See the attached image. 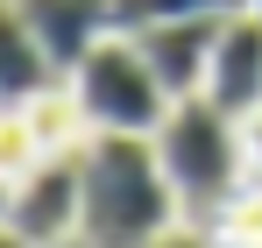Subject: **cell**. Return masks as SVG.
<instances>
[{
  "label": "cell",
  "instance_id": "6da1fadb",
  "mask_svg": "<svg viewBox=\"0 0 262 248\" xmlns=\"http://www.w3.org/2000/svg\"><path fill=\"white\" fill-rule=\"evenodd\" d=\"M170 227H184V206H177L163 156H156V135H92L78 241L85 248H156Z\"/></svg>",
  "mask_w": 262,
  "mask_h": 248
},
{
  "label": "cell",
  "instance_id": "7a4b0ae2",
  "mask_svg": "<svg viewBox=\"0 0 262 248\" xmlns=\"http://www.w3.org/2000/svg\"><path fill=\"white\" fill-rule=\"evenodd\" d=\"M156 156L177 184V206L191 227H213L220 213L248 192V156H241V121L220 114L206 92L177 99L170 121L156 128Z\"/></svg>",
  "mask_w": 262,
  "mask_h": 248
},
{
  "label": "cell",
  "instance_id": "3957f363",
  "mask_svg": "<svg viewBox=\"0 0 262 248\" xmlns=\"http://www.w3.org/2000/svg\"><path fill=\"white\" fill-rule=\"evenodd\" d=\"M64 85H71V99H78L92 135H156L170 121V107H177L163 92V78H156V64L142 57V43L121 36V29L99 43Z\"/></svg>",
  "mask_w": 262,
  "mask_h": 248
},
{
  "label": "cell",
  "instance_id": "277c9868",
  "mask_svg": "<svg viewBox=\"0 0 262 248\" xmlns=\"http://www.w3.org/2000/svg\"><path fill=\"white\" fill-rule=\"evenodd\" d=\"M78 206H85V149H57V156H43L29 177L7 184L0 220H7L21 241L57 248V241L78 234Z\"/></svg>",
  "mask_w": 262,
  "mask_h": 248
},
{
  "label": "cell",
  "instance_id": "5b68a950",
  "mask_svg": "<svg viewBox=\"0 0 262 248\" xmlns=\"http://www.w3.org/2000/svg\"><path fill=\"white\" fill-rule=\"evenodd\" d=\"M206 99L220 114H255L262 107V14L241 7L220 22V43H213V71H206Z\"/></svg>",
  "mask_w": 262,
  "mask_h": 248
},
{
  "label": "cell",
  "instance_id": "8992f818",
  "mask_svg": "<svg viewBox=\"0 0 262 248\" xmlns=\"http://www.w3.org/2000/svg\"><path fill=\"white\" fill-rule=\"evenodd\" d=\"M21 14H29V29L43 36L50 64H57L64 78L114 36V0H21Z\"/></svg>",
  "mask_w": 262,
  "mask_h": 248
},
{
  "label": "cell",
  "instance_id": "52a82bcc",
  "mask_svg": "<svg viewBox=\"0 0 262 248\" xmlns=\"http://www.w3.org/2000/svg\"><path fill=\"white\" fill-rule=\"evenodd\" d=\"M227 22V14H220ZM220 22H163V29H142V57L156 64V78L170 99H191L206 92V71H213V43H220Z\"/></svg>",
  "mask_w": 262,
  "mask_h": 248
},
{
  "label": "cell",
  "instance_id": "ba28073f",
  "mask_svg": "<svg viewBox=\"0 0 262 248\" xmlns=\"http://www.w3.org/2000/svg\"><path fill=\"white\" fill-rule=\"evenodd\" d=\"M50 85H64V71L50 64L43 36L29 29L21 0H0V107H29Z\"/></svg>",
  "mask_w": 262,
  "mask_h": 248
},
{
  "label": "cell",
  "instance_id": "9c48e42d",
  "mask_svg": "<svg viewBox=\"0 0 262 248\" xmlns=\"http://www.w3.org/2000/svg\"><path fill=\"white\" fill-rule=\"evenodd\" d=\"M248 0H114V29L142 36V29H163V22H220V14H241Z\"/></svg>",
  "mask_w": 262,
  "mask_h": 248
},
{
  "label": "cell",
  "instance_id": "30bf717a",
  "mask_svg": "<svg viewBox=\"0 0 262 248\" xmlns=\"http://www.w3.org/2000/svg\"><path fill=\"white\" fill-rule=\"evenodd\" d=\"M241 156H248V184H262V107L241 114Z\"/></svg>",
  "mask_w": 262,
  "mask_h": 248
},
{
  "label": "cell",
  "instance_id": "8fae6325",
  "mask_svg": "<svg viewBox=\"0 0 262 248\" xmlns=\"http://www.w3.org/2000/svg\"><path fill=\"white\" fill-rule=\"evenodd\" d=\"M156 248H220V241L206 234V227H191V220H184V227H170V234H163Z\"/></svg>",
  "mask_w": 262,
  "mask_h": 248
},
{
  "label": "cell",
  "instance_id": "7c38bea8",
  "mask_svg": "<svg viewBox=\"0 0 262 248\" xmlns=\"http://www.w3.org/2000/svg\"><path fill=\"white\" fill-rule=\"evenodd\" d=\"M0 248H36V241H21V234H14V227L0 220Z\"/></svg>",
  "mask_w": 262,
  "mask_h": 248
}]
</instances>
